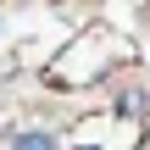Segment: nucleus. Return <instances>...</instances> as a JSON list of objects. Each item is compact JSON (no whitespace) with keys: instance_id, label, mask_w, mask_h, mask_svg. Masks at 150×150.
Instances as JSON below:
<instances>
[{"instance_id":"2","label":"nucleus","mask_w":150,"mask_h":150,"mask_svg":"<svg viewBox=\"0 0 150 150\" xmlns=\"http://www.w3.org/2000/svg\"><path fill=\"white\" fill-rule=\"evenodd\" d=\"M117 111H122V117H145L150 111V89H128V95L117 100Z\"/></svg>"},{"instance_id":"1","label":"nucleus","mask_w":150,"mask_h":150,"mask_svg":"<svg viewBox=\"0 0 150 150\" xmlns=\"http://www.w3.org/2000/svg\"><path fill=\"white\" fill-rule=\"evenodd\" d=\"M6 150H61V134L56 128H6Z\"/></svg>"}]
</instances>
